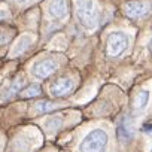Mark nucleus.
Masks as SVG:
<instances>
[{"label": "nucleus", "mask_w": 152, "mask_h": 152, "mask_svg": "<svg viewBox=\"0 0 152 152\" xmlns=\"http://www.w3.org/2000/svg\"><path fill=\"white\" fill-rule=\"evenodd\" d=\"M76 17L84 27L94 28L99 20L94 0H76Z\"/></svg>", "instance_id": "1"}, {"label": "nucleus", "mask_w": 152, "mask_h": 152, "mask_svg": "<svg viewBox=\"0 0 152 152\" xmlns=\"http://www.w3.org/2000/svg\"><path fill=\"white\" fill-rule=\"evenodd\" d=\"M107 146V133L104 130H91L81 142V152H104Z\"/></svg>", "instance_id": "2"}, {"label": "nucleus", "mask_w": 152, "mask_h": 152, "mask_svg": "<svg viewBox=\"0 0 152 152\" xmlns=\"http://www.w3.org/2000/svg\"><path fill=\"white\" fill-rule=\"evenodd\" d=\"M128 46V37L122 31H113L109 34L106 42V52L109 57H118L121 55Z\"/></svg>", "instance_id": "3"}, {"label": "nucleus", "mask_w": 152, "mask_h": 152, "mask_svg": "<svg viewBox=\"0 0 152 152\" xmlns=\"http://www.w3.org/2000/svg\"><path fill=\"white\" fill-rule=\"evenodd\" d=\"M152 5L151 2H146V0H133V2H127L124 5V12L127 17L130 18H143L145 15L149 14Z\"/></svg>", "instance_id": "4"}, {"label": "nucleus", "mask_w": 152, "mask_h": 152, "mask_svg": "<svg viewBox=\"0 0 152 152\" xmlns=\"http://www.w3.org/2000/svg\"><path fill=\"white\" fill-rule=\"evenodd\" d=\"M58 69L55 60H39L31 66V73L39 79H46Z\"/></svg>", "instance_id": "5"}, {"label": "nucleus", "mask_w": 152, "mask_h": 152, "mask_svg": "<svg viewBox=\"0 0 152 152\" xmlns=\"http://www.w3.org/2000/svg\"><path fill=\"white\" fill-rule=\"evenodd\" d=\"M118 139L121 142H130L134 137V124H133V118L130 115L122 116L121 122L118 124V130H116Z\"/></svg>", "instance_id": "6"}, {"label": "nucleus", "mask_w": 152, "mask_h": 152, "mask_svg": "<svg viewBox=\"0 0 152 152\" xmlns=\"http://www.w3.org/2000/svg\"><path fill=\"white\" fill-rule=\"evenodd\" d=\"M73 90V81L69 78H61L51 85V94L54 97H63Z\"/></svg>", "instance_id": "7"}, {"label": "nucleus", "mask_w": 152, "mask_h": 152, "mask_svg": "<svg viewBox=\"0 0 152 152\" xmlns=\"http://www.w3.org/2000/svg\"><path fill=\"white\" fill-rule=\"evenodd\" d=\"M48 12L55 20H63L67 15V2L66 0H51L48 5Z\"/></svg>", "instance_id": "8"}, {"label": "nucleus", "mask_w": 152, "mask_h": 152, "mask_svg": "<svg viewBox=\"0 0 152 152\" xmlns=\"http://www.w3.org/2000/svg\"><path fill=\"white\" fill-rule=\"evenodd\" d=\"M31 43H33V37H31V34H23V36L17 40V43H15V46H14L11 55H12V57H17V55L24 54V52L31 46Z\"/></svg>", "instance_id": "9"}, {"label": "nucleus", "mask_w": 152, "mask_h": 152, "mask_svg": "<svg viewBox=\"0 0 152 152\" xmlns=\"http://www.w3.org/2000/svg\"><path fill=\"white\" fill-rule=\"evenodd\" d=\"M148 102H149V91L148 90H142V91H139L134 96L133 106H134L136 110H143L148 106Z\"/></svg>", "instance_id": "10"}, {"label": "nucleus", "mask_w": 152, "mask_h": 152, "mask_svg": "<svg viewBox=\"0 0 152 152\" xmlns=\"http://www.w3.org/2000/svg\"><path fill=\"white\" fill-rule=\"evenodd\" d=\"M23 85H24V79H23V78H18L15 82H12V85L6 90V94L3 96V100H9V99L14 97L15 94H20Z\"/></svg>", "instance_id": "11"}, {"label": "nucleus", "mask_w": 152, "mask_h": 152, "mask_svg": "<svg viewBox=\"0 0 152 152\" xmlns=\"http://www.w3.org/2000/svg\"><path fill=\"white\" fill-rule=\"evenodd\" d=\"M55 109H57V104L49 100H42V102L36 103V110L39 113H49V112H54Z\"/></svg>", "instance_id": "12"}, {"label": "nucleus", "mask_w": 152, "mask_h": 152, "mask_svg": "<svg viewBox=\"0 0 152 152\" xmlns=\"http://www.w3.org/2000/svg\"><path fill=\"white\" fill-rule=\"evenodd\" d=\"M40 94H42V90H40L39 85H30V87H27L26 90H23L20 93V96L23 99H33V97L40 96Z\"/></svg>", "instance_id": "13"}, {"label": "nucleus", "mask_w": 152, "mask_h": 152, "mask_svg": "<svg viewBox=\"0 0 152 152\" xmlns=\"http://www.w3.org/2000/svg\"><path fill=\"white\" fill-rule=\"evenodd\" d=\"M63 125V119L60 116H55V118H49L46 122H45V128L48 133H55L57 130H60V127Z\"/></svg>", "instance_id": "14"}, {"label": "nucleus", "mask_w": 152, "mask_h": 152, "mask_svg": "<svg viewBox=\"0 0 152 152\" xmlns=\"http://www.w3.org/2000/svg\"><path fill=\"white\" fill-rule=\"evenodd\" d=\"M12 37H14L12 30H0V45H5V43L11 42Z\"/></svg>", "instance_id": "15"}, {"label": "nucleus", "mask_w": 152, "mask_h": 152, "mask_svg": "<svg viewBox=\"0 0 152 152\" xmlns=\"http://www.w3.org/2000/svg\"><path fill=\"white\" fill-rule=\"evenodd\" d=\"M12 2H15L18 5H24V3H28V2H34V0H12Z\"/></svg>", "instance_id": "16"}, {"label": "nucleus", "mask_w": 152, "mask_h": 152, "mask_svg": "<svg viewBox=\"0 0 152 152\" xmlns=\"http://www.w3.org/2000/svg\"><path fill=\"white\" fill-rule=\"evenodd\" d=\"M149 49H151V51H152V40H151V42H149Z\"/></svg>", "instance_id": "17"}]
</instances>
